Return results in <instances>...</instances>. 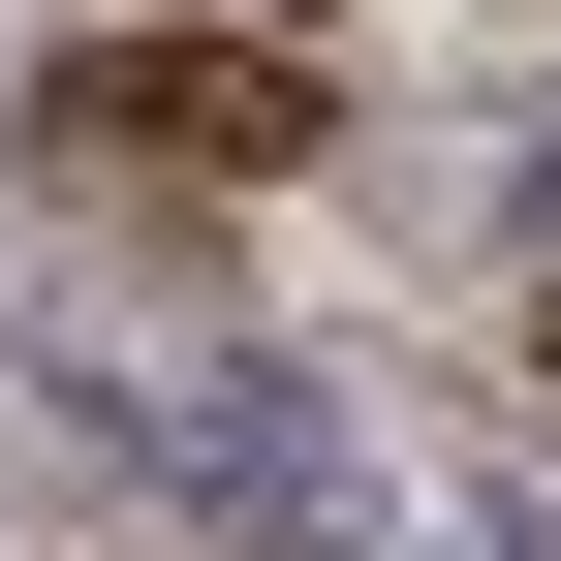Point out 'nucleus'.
<instances>
[{"label": "nucleus", "mask_w": 561, "mask_h": 561, "mask_svg": "<svg viewBox=\"0 0 561 561\" xmlns=\"http://www.w3.org/2000/svg\"><path fill=\"white\" fill-rule=\"evenodd\" d=\"M62 157H187V187H280V157H312V62H250V32H94V62H62Z\"/></svg>", "instance_id": "obj_1"}, {"label": "nucleus", "mask_w": 561, "mask_h": 561, "mask_svg": "<svg viewBox=\"0 0 561 561\" xmlns=\"http://www.w3.org/2000/svg\"><path fill=\"white\" fill-rule=\"evenodd\" d=\"M94 437L187 468L219 530H343V405H312V375H94Z\"/></svg>", "instance_id": "obj_2"}]
</instances>
